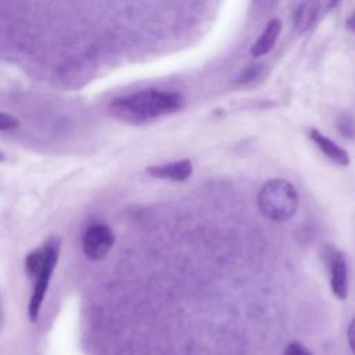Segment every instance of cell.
<instances>
[{
	"mask_svg": "<svg viewBox=\"0 0 355 355\" xmlns=\"http://www.w3.org/2000/svg\"><path fill=\"white\" fill-rule=\"evenodd\" d=\"M282 31V21L279 18H272L266 26L263 28L259 37L254 42V44L250 49V53L252 57H261L268 54L276 44V40Z\"/></svg>",
	"mask_w": 355,
	"mask_h": 355,
	"instance_id": "9",
	"label": "cell"
},
{
	"mask_svg": "<svg viewBox=\"0 0 355 355\" xmlns=\"http://www.w3.org/2000/svg\"><path fill=\"white\" fill-rule=\"evenodd\" d=\"M191 172L193 165L189 159H180L161 165H151L147 168V173L150 176L172 182H183L190 178Z\"/></svg>",
	"mask_w": 355,
	"mask_h": 355,
	"instance_id": "7",
	"label": "cell"
},
{
	"mask_svg": "<svg viewBox=\"0 0 355 355\" xmlns=\"http://www.w3.org/2000/svg\"><path fill=\"white\" fill-rule=\"evenodd\" d=\"M337 6V1H304L294 12V26L298 32L311 29L320 17L331 7Z\"/></svg>",
	"mask_w": 355,
	"mask_h": 355,
	"instance_id": "6",
	"label": "cell"
},
{
	"mask_svg": "<svg viewBox=\"0 0 355 355\" xmlns=\"http://www.w3.org/2000/svg\"><path fill=\"white\" fill-rule=\"evenodd\" d=\"M337 128L344 137L354 139L355 137V116L348 112L341 114L337 119Z\"/></svg>",
	"mask_w": 355,
	"mask_h": 355,
	"instance_id": "11",
	"label": "cell"
},
{
	"mask_svg": "<svg viewBox=\"0 0 355 355\" xmlns=\"http://www.w3.org/2000/svg\"><path fill=\"white\" fill-rule=\"evenodd\" d=\"M44 258H46L44 245H42L40 248H36L28 254V257L25 259V269L31 277H36L40 273L43 263H44Z\"/></svg>",
	"mask_w": 355,
	"mask_h": 355,
	"instance_id": "10",
	"label": "cell"
},
{
	"mask_svg": "<svg viewBox=\"0 0 355 355\" xmlns=\"http://www.w3.org/2000/svg\"><path fill=\"white\" fill-rule=\"evenodd\" d=\"M347 28H348L351 32L355 33V12L348 17V19H347Z\"/></svg>",
	"mask_w": 355,
	"mask_h": 355,
	"instance_id": "16",
	"label": "cell"
},
{
	"mask_svg": "<svg viewBox=\"0 0 355 355\" xmlns=\"http://www.w3.org/2000/svg\"><path fill=\"white\" fill-rule=\"evenodd\" d=\"M259 72H261V65H250L245 71H243L241 76H239V78H240L239 80H244V82L251 80V79H254L255 76H258Z\"/></svg>",
	"mask_w": 355,
	"mask_h": 355,
	"instance_id": "14",
	"label": "cell"
},
{
	"mask_svg": "<svg viewBox=\"0 0 355 355\" xmlns=\"http://www.w3.org/2000/svg\"><path fill=\"white\" fill-rule=\"evenodd\" d=\"M283 355H312L306 347L300 343H291L284 349Z\"/></svg>",
	"mask_w": 355,
	"mask_h": 355,
	"instance_id": "13",
	"label": "cell"
},
{
	"mask_svg": "<svg viewBox=\"0 0 355 355\" xmlns=\"http://www.w3.org/2000/svg\"><path fill=\"white\" fill-rule=\"evenodd\" d=\"M114 241L115 236L111 227H108L105 223H93L83 233V252L87 259L100 261L108 254L114 245Z\"/></svg>",
	"mask_w": 355,
	"mask_h": 355,
	"instance_id": "4",
	"label": "cell"
},
{
	"mask_svg": "<svg viewBox=\"0 0 355 355\" xmlns=\"http://www.w3.org/2000/svg\"><path fill=\"white\" fill-rule=\"evenodd\" d=\"M19 125V121L12 116V115H8L6 112H1L0 115V129L1 132H8V130H14L17 129Z\"/></svg>",
	"mask_w": 355,
	"mask_h": 355,
	"instance_id": "12",
	"label": "cell"
},
{
	"mask_svg": "<svg viewBox=\"0 0 355 355\" xmlns=\"http://www.w3.org/2000/svg\"><path fill=\"white\" fill-rule=\"evenodd\" d=\"M44 250H46V258H44V263L43 268L40 270V273L36 276V282H35V287L29 300V305H28V313L31 320H36L42 302L44 300L46 291L49 288V283L53 275V270L57 265L58 261V254H60V239L58 237H51L50 240L46 241Z\"/></svg>",
	"mask_w": 355,
	"mask_h": 355,
	"instance_id": "3",
	"label": "cell"
},
{
	"mask_svg": "<svg viewBox=\"0 0 355 355\" xmlns=\"http://www.w3.org/2000/svg\"><path fill=\"white\" fill-rule=\"evenodd\" d=\"M309 137L311 140L316 144V147L333 162L341 166H347L349 164V155L348 153L341 148L338 144H336L331 139L320 133L318 129H311L309 130Z\"/></svg>",
	"mask_w": 355,
	"mask_h": 355,
	"instance_id": "8",
	"label": "cell"
},
{
	"mask_svg": "<svg viewBox=\"0 0 355 355\" xmlns=\"http://www.w3.org/2000/svg\"><path fill=\"white\" fill-rule=\"evenodd\" d=\"M300 196L297 189L284 179H272L266 182L258 196L257 205L259 212L270 220H288L298 209Z\"/></svg>",
	"mask_w": 355,
	"mask_h": 355,
	"instance_id": "2",
	"label": "cell"
},
{
	"mask_svg": "<svg viewBox=\"0 0 355 355\" xmlns=\"http://www.w3.org/2000/svg\"><path fill=\"white\" fill-rule=\"evenodd\" d=\"M183 104L184 98L178 92L144 89L114 98L108 105V111L122 122L144 123L176 112Z\"/></svg>",
	"mask_w": 355,
	"mask_h": 355,
	"instance_id": "1",
	"label": "cell"
},
{
	"mask_svg": "<svg viewBox=\"0 0 355 355\" xmlns=\"http://www.w3.org/2000/svg\"><path fill=\"white\" fill-rule=\"evenodd\" d=\"M326 261L330 270V286L334 295L340 300H344L348 293V272L347 262L343 255L336 248L329 247L326 250Z\"/></svg>",
	"mask_w": 355,
	"mask_h": 355,
	"instance_id": "5",
	"label": "cell"
},
{
	"mask_svg": "<svg viewBox=\"0 0 355 355\" xmlns=\"http://www.w3.org/2000/svg\"><path fill=\"white\" fill-rule=\"evenodd\" d=\"M347 336H348V344L355 355V318L351 320L349 326H348V331H347Z\"/></svg>",
	"mask_w": 355,
	"mask_h": 355,
	"instance_id": "15",
	"label": "cell"
}]
</instances>
